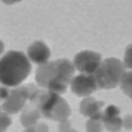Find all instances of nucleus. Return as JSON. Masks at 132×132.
Wrapping results in <instances>:
<instances>
[{
	"mask_svg": "<svg viewBox=\"0 0 132 132\" xmlns=\"http://www.w3.org/2000/svg\"><path fill=\"white\" fill-rule=\"evenodd\" d=\"M76 69L73 63L65 58L48 61L38 66L35 73L37 85L58 94L64 93L70 86Z\"/></svg>",
	"mask_w": 132,
	"mask_h": 132,
	"instance_id": "f257e3e1",
	"label": "nucleus"
},
{
	"mask_svg": "<svg viewBox=\"0 0 132 132\" xmlns=\"http://www.w3.org/2000/svg\"><path fill=\"white\" fill-rule=\"evenodd\" d=\"M31 71V61L22 51L10 50L0 58V83L3 86H20Z\"/></svg>",
	"mask_w": 132,
	"mask_h": 132,
	"instance_id": "f03ea898",
	"label": "nucleus"
},
{
	"mask_svg": "<svg viewBox=\"0 0 132 132\" xmlns=\"http://www.w3.org/2000/svg\"><path fill=\"white\" fill-rule=\"evenodd\" d=\"M37 108L44 117L56 122L68 119L71 114V108L60 94L48 91L40 93L37 99Z\"/></svg>",
	"mask_w": 132,
	"mask_h": 132,
	"instance_id": "7ed1b4c3",
	"label": "nucleus"
},
{
	"mask_svg": "<svg viewBox=\"0 0 132 132\" xmlns=\"http://www.w3.org/2000/svg\"><path fill=\"white\" fill-rule=\"evenodd\" d=\"M125 72L126 67L123 62L116 57H109L101 61L93 76L99 88L108 90L120 86Z\"/></svg>",
	"mask_w": 132,
	"mask_h": 132,
	"instance_id": "20e7f679",
	"label": "nucleus"
},
{
	"mask_svg": "<svg viewBox=\"0 0 132 132\" xmlns=\"http://www.w3.org/2000/svg\"><path fill=\"white\" fill-rule=\"evenodd\" d=\"M27 101H29V95L27 86H18L10 92L9 96L2 104V108L11 116L17 114L24 109Z\"/></svg>",
	"mask_w": 132,
	"mask_h": 132,
	"instance_id": "39448f33",
	"label": "nucleus"
},
{
	"mask_svg": "<svg viewBox=\"0 0 132 132\" xmlns=\"http://www.w3.org/2000/svg\"><path fill=\"white\" fill-rule=\"evenodd\" d=\"M70 86L72 93L78 97L91 96L99 88L93 74L82 72L72 78Z\"/></svg>",
	"mask_w": 132,
	"mask_h": 132,
	"instance_id": "423d86ee",
	"label": "nucleus"
},
{
	"mask_svg": "<svg viewBox=\"0 0 132 132\" xmlns=\"http://www.w3.org/2000/svg\"><path fill=\"white\" fill-rule=\"evenodd\" d=\"M101 56L93 50H83L76 55L73 64L77 71L82 73L93 74L101 63Z\"/></svg>",
	"mask_w": 132,
	"mask_h": 132,
	"instance_id": "0eeeda50",
	"label": "nucleus"
},
{
	"mask_svg": "<svg viewBox=\"0 0 132 132\" xmlns=\"http://www.w3.org/2000/svg\"><path fill=\"white\" fill-rule=\"evenodd\" d=\"M27 56L31 63L40 65L50 61L51 52L48 46L44 42L35 41L27 48Z\"/></svg>",
	"mask_w": 132,
	"mask_h": 132,
	"instance_id": "6e6552de",
	"label": "nucleus"
},
{
	"mask_svg": "<svg viewBox=\"0 0 132 132\" xmlns=\"http://www.w3.org/2000/svg\"><path fill=\"white\" fill-rule=\"evenodd\" d=\"M102 122L108 130L117 131L122 128V119L120 117V109L110 105L102 112Z\"/></svg>",
	"mask_w": 132,
	"mask_h": 132,
	"instance_id": "1a4fd4ad",
	"label": "nucleus"
},
{
	"mask_svg": "<svg viewBox=\"0 0 132 132\" xmlns=\"http://www.w3.org/2000/svg\"><path fill=\"white\" fill-rule=\"evenodd\" d=\"M103 102L97 101L94 98L91 96L85 97V99L80 103V112L83 116L91 118L98 113L101 112V108L103 107Z\"/></svg>",
	"mask_w": 132,
	"mask_h": 132,
	"instance_id": "9d476101",
	"label": "nucleus"
},
{
	"mask_svg": "<svg viewBox=\"0 0 132 132\" xmlns=\"http://www.w3.org/2000/svg\"><path fill=\"white\" fill-rule=\"evenodd\" d=\"M41 114H42L38 108L26 107V109H24L20 116L21 124L26 129L35 126L39 121Z\"/></svg>",
	"mask_w": 132,
	"mask_h": 132,
	"instance_id": "9b49d317",
	"label": "nucleus"
},
{
	"mask_svg": "<svg viewBox=\"0 0 132 132\" xmlns=\"http://www.w3.org/2000/svg\"><path fill=\"white\" fill-rule=\"evenodd\" d=\"M120 86L123 93L132 100V70L126 71L120 83Z\"/></svg>",
	"mask_w": 132,
	"mask_h": 132,
	"instance_id": "f8f14e48",
	"label": "nucleus"
},
{
	"mask_svg": "<svg viewBox=\"0 0 132 132\" xmlns=\"http://www.w3.org/2000/svg\"><path fill=\"white\" fill-rule=\"evenodd\" d=\"M10 116L11 114L5 112L4 110L0 112V132L5 131L12 125V121Z\"/></svg>",
	"mask_w": 132,
	"mask_h": 132,
	"instance_id": "ddd939ff",
	"label": "nucleus"
},
{
	"mask_svg": "<svg viewBox=\"0 0 132 132\" xmlns=\"http://www.w3.org/2000/svg\"><path fill=\"white\" fill-rule=\"evenodd\" d=\"M104 125L102 120L94 118H89L86 122V129L88 131H101L103 129Z\"/></svg>",
	"mask_w": 132,
	"mask_h": 132,
	"instance_id": "4468645a",
	"label": "nucleus"
},
{
	"mask_svg": "<svg viewBox=\"0 0 132 132\" xmlns=\"http://www.w3.org/2000/svg\"><path fill=\"white\" fill-rule=\"evenodd\" d=\"M123 63H124L126 69L132 70V44H129L126 48L124 53V58H123Z\"/></svg>",
	"mask_w": 132,
	"mask_h": 132,
	"instance_id": "2eb2a0df",
	"label": "nucleus"
},
{
	"mask_svg": "<svg viewBox=\"0 0 132 132\" xmlns=\"http://www.w3.org/2000/svg\"><path fill=\"white\" fill-rule=\"evenodd\" d=\"M122 127L125 128L127 130H132V116L127 114L122 119Z\"/></svg>",
	"mask_w": 132,
	"mask_h": 132,
	"instance_id": "dca6fc26",
	"label": "nucleus"
},
{
	"mask_svg": "<svg viewBox=\"0 0 132 132\" xmlns=\"http://www.w3.org/2000/svg\"><path fill=\"white\" fill-rule=\"evenodd\" d=\"M10 92L8 90L7 86H4L2 87H0V101H4L9 96Z\"/></svg>",
	"mask_w": 132,
	"mask_h": 132,
	"instance_id": "f3484780",
	"label": "nucleus"
},
{
	"mask_svg": "<svg viewBox=\"0 0 132 132\" xmlns=\"http://www.w3.org/2000/svg\"><path fill=\"white\" fill-rule=\"evenodd\" d=\"M70 121H68V119L63 120L60 122V125H59V129L62 131H68L71 128V123L69 122Z\"/></svg>",
	"mask_w": 132,
	"mask_h": 132,
	"instance_id": "a211bd4d",
	"label": "nucleus"
},
{
	"mask_svg": "<svg viewBox=\"0 0 132 132\" xmlns=\"http://www.w3.org/2000/svg\"><path fill=\"white\" fill-rule=\"evenodd\" d=\"M2 2H3L4 4H5V5H14V4H17V3H20L21 2L22 0H1Z\"/></svg>",
	"mask_w": 132,
	"mask_h": 132,
	"instance_id": "6ab92c4d",
	"label": "nucleus"
},
{
	"mask_svg": "<svg viewBox=\"0 0 132 132\" xmlns=\"http://www.w3.org/2000/svg\"><path fill=\"white\" fill-rule=\"evenodd\" d=\"M4 51H5V44H4V42L0 40V56L3 54Z\"/></svg>",
	"mask_w": 132,
	"mask_h": 132,
	"instance_id": "aec40b11",
	"label": "nucleus"
},
{
	"mask_svg": "<svg viewBox=\"0 0 132 132\" xmlns=\"http://www.w3.org/2000/svg\"><path fill=\"white\" fill-rule=\"evenodd\" d=\"M3 111V108H2V106H0V112Z\"/></svg>",
	"mask_w": 132,
	"mask_h": 132,
	"instance_id": "412c9836",
	"label": "nucleus"
}]
</instances>
